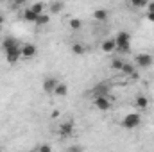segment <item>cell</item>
<instances>
[{
    "label": "cell",
    "instance_id": "6da1fadb",
    "mask_svg": "<svg viewBox=\"0 0 154 152\" xmlns=\"http://www.w3.org/2000/svg\"><path fill=\"white\" fill-rule=\"evenodd\" d=\"M115 43H116V50L122 52V54H129L131 50V34L122 31L115 36Z\"/></svg>",
    "mask_w": 154,
    "mask_h": 152
},
{
    "label": "cell",
    "instance_id": "7a4b0ae2",
    "mask_svg": "<svg viewBox=\"0 0 154 152\" xmlns=\"http://www.w3.org/2000/svg\"><path fill=\"white\" fill-rule=\"evenodd\" d=\"M4 54H5V61H7L9 65H14V63L22 57V47H20V43H18V45H13V47H9V48H5Z\"/></svg>",
    "mask_w": 154,
    "mask_h": 152
},
{
    "label": "cell",
    "instance_id": "3957f363",
    "mask_svg": "<svg viewBox=\"0 0 154 152\" xmlns=\"http://www.w3.org/2000/svg\"><path fill=\"white\" fill-rule=\"evenodd\" d=\"M142 123V116L138 113H127L122 118V127L124 129H136Z\"/></svg>",
    "mask_w": 154,
    "mask_h": 152
},
{
    "label": "cell",
    "instance_id": "277c9868",
    "mask_svg": "<svg viewBox=\"0 0 154 152\" xmlns=\"http://www.w3.org/2000/svg\"><path fill=\"white\" fill-rule=\"evenodd\" d=\"M134 63H136L138 68H151L154 65V57H152V54H149V52H140V54H136Z\"/></svg>",
    "mask_w": 154,
    "mask_h": 152
},
{
    "label": "cell",
    "instance_id": "5b68a950",
    "mask_svg": "<svg viewBox=\"0 0 154 152\" xmlns=\"http://www.w3.org/2000/svg\"><path fill=\"white\" fill-rule=\"evenodd\" d=\"M93 104L99 111H109L111 109V100L108 99V95H99V97H93Z\"/></svg>",
    "mask_w": 154,
    "mask_h": 152
},
{
    "label": "cell",
    "instance_id": "8992f818",
    "mask_svg": "<svg viewBox=\"0 0 154 152\" xmlns=\"http://www.w3.org/2000/svg\"><path fill=\"white\" fill-rule=\"evenodd\" d=\"M38 54V47L32 43H23L22 45V57L23 59H32Z\"/></svg>",
    "mask_w": 154,
    "mask_h": 152
},
{
    "label": "cell",
    "instance_id": "52a82bcc",
    "mask_svg": "<svg viewBox=\"0 0 154 152\" xmlns=\"http://www.w3.org/2000/svg\"><path fill=\"white\" fill-rule=\"evenodd\" d=\"M56 86H57V79H56V77H47V79L43 81V91L48 93V95H54Z\"/></svg>",
    "mask_w": 154,
    "mask_h": 152
},
{
    "label": "cell",
    "instance_id": "ba28073f",
    "mask_svg": "<svg viewBox=\"0 0 154 152\" xmlns=\"http://www.w3.org/2000/svg\"><path fill=\"white\" fill-rule=\"evenodd\" d=\"M72 132H74V122H72V120H70V122H65V123L59 125V134H61L63 138H68Z\"/></svg>",
    "mask_w": 154,
    "mask_h": 152
},
{
    "label": "cell",
    "instance_id": "9c48e42d",
    "mask_svg": "<svg viewBox=\"0 0 154 152\" xmlns=\"http://www.w3.org/2000/svg\"><path fill=\"white\" fill-rule=\"evenodd\" d=\"M108 16H109V11L104 9V7H97L93 11V20H97V22H106Z\"/></svg>",
    "mask_w": 154,
    "mask_h": 152
},
{
    "label": "cell",
    "instance_id": "30bf717a",
    "mask_svg": "<svg viewBox=\"0 0 154 152\" xmlns=\"http://www.w3.org/2000/svg\"><path fill=\"white\" fill-rule=\"evenodd\" d=\"M100 48H102V52H106V54H111V52H115V50H116L115 38L104 39V41H102V45H100Z\"/></svg>",
    "mask_w": 154,
    "mask_h": 152
},
{
    "label": "cell",
    "instance_id": "8fae6325",
    "mask_svg": "<svg viewBox=\"0 0 154 152\" xmlns=\"http://www.w3.org/2000/svg\"><path fill=\"white\" fill-rule=\"evenodd\" d=\"M65 9V2L63 0H54L50 5H48V13L50 14H57V13H61Z\"/></svg>",
    "mask_w": 154,
    "mask_h": 152
},
{
    "label": "cell",
    "instance_id": "7c38bea8",
    "mask_svg": "<svg viewBox=\"0 0 154 152\" xmlns=\"http://www.w3.org/2000/svg\"><path fill=\"white\" fill-rule=\"evenodd\" d=\"M91 95H93V97H99V95H109V86H106L104 82H100L97 88H93Z\"/></svg>",
    "mask_w": 154,
    "mask_h": 152
},
{
    "label": "cell",
    "instance_id": "4fadbf2b",
    "mask_svg": "<svg viewBox=\"0 0 154 152\" xmlns=\"http://www.w3.org/2000/svg\"><path fill=\"white\" fill-rule=\"evenodd\" d=\"M54 95H56V97H66V95H68V86H66L65 82H57V86H56V90H54Z\"/></svg>",
    "mask_w": 154,
    "mask_h": 152
},
{
    "label": "cell",
    "instance_id": "5bb4252c",
    "mask_svg": "<svg viewBox=\"0 0 154 152\" xmlns=\"http://www.w3.org/2000/svg\"><path fill=\"white\" fill-rule=\"evenodd\" d=\"M134 106H136L138 109H145V108H149V99H147L145 95H138V97L134 99Z\"/></svg>",
    "mask_w": 154,
    "mask_h": 152
},
{
    "label": "cell",
    "instance_id": "9a60e30c",
    "mask_svg": "<svg viewBox=\"0 0 154 152\" xmlns=\"http://www.w3.org/2000/svg\"><path fill=\"white\" fill-rule=\"evenodd\" d=\"M36 18H38V14L29 7V9H23V20L25 22H29V23H34L36 22Z\"/></svg>",
    "mask_w": 154,
    "mask_h": 152
},
{
    "label": "cell",
    "instance_id": "2e32d148",
    "mask_svg": "<svg viewBox=\"0 0 154 152\" xmlns=\"http://www.w3.org/2000/svg\"><path fill=\"white\" fill-rule=\"evenodd\" d=\"M48 22H50V16H48V14H45V13H41V14H38V18H36V22H34V25L43 27V25H47Z\"/></svg>",
    "mask_w": 154,
    "mask_h": 152
},
{
    "label": "cell",
    "instance_id": "e0dca14e",
    "mask_svg": "<svg viewBox=\"0 0 154 152\" xmlns=\"http://www.w3.org/2000/svg\"><path fill=\"white\" fill-rule=\"evenodd\" d=\"M124 75H127V77H131L133 74H134V65L133 63H124V66H122V70H120Z\"/></svg>",
    "mask_w": 154,
    "mask_h": 152
},
{
    "label": "cell",
    "instance_id": "ac0fdd59",
    "mask_svg": "<svg viewBox=\"0 0 154 152\" xmlns=\"http://www.w3.org/2000/svg\"><path fill=\"white\" fill-rule=\"evenodd\" d=\"M31 9H32L36 14H41V13H45V4H43V2H36V4L31 5Z\"/></svg>",
    "mask_w": 154,
    "mask_h": 152
},
{
    "label": "cell",
    "instance_id": "d6986e66",
    "mask_svg": "<svg viewBox=\"0 0 154 152\" xmlns=\"http://www.w3.org/2000/svg\"><path fill=\"white\" fill-rule=\"evenodd\" d=\"M72 54H75V56L84 54V45H81V43H74V45H72Z\"/></svg>",
    "mask_w": 154,
    "mask_h": 152
},
{
    "label": "cell",
    "instance_id": "ffe728a7",
    "mask_svg": "<svg viewBox=\"0 0 154 152\" xmlns=\"http://www.w3.org/2000/svg\"><path fill=\"white\" fill-rule=\"evenodd\" d=\"M131 2V5L134 7V9H142V7H145L147 5V2L149 0H129Z\"/></svg>",
    "mask_w": 154,
    "mask_h": 152
},
{
    "label": "cell",
    "instance_id": "44dd1931",
    "mask_svg": "<svg viewBox=\"0 0 154 152\" xmlns=\"http://www.w3.org/2000/svg\"><path fill=\"white\" fill-rule=\"evenodd\" d=\"M122 66H124V61H122L120 57H116V59L111 61V68H113V70H118V72H120V70H122Z\"/></svg>",
    "mask_w": 154,
    "mask_h": 152
},
{
    "label": "cell",
    "instance_id": "7402d4cb",
    "mask_svg": "<svg viewBox=\"0 0 154 152\" xmlns=\"http://www.w3.org/2000/svg\"><path fill=\"white\" fill-rule=\"evenodd\" d=\"M82 27V22L79 20V18H72L70 20V29H74V31H79Z\"/></svg>",
    "mask_w": 154,
    "mask_h": 152
},
{
    "label": "cell",
    "instance_id": "603a6c76",
    "mask_svg": "<svg viewBox=\"0 0 154 152\" xmlns=\"http://www.w3.org/2000/svg\"><path fill=\"white\" fill-rule=\"evenodd\" d=\"M38 150L39 152H50V150H52V147H50V145H39Z\"/></svg>",
    "mask_w": 154,
    "mask_h": 152
},
{
    "label": "cell",
    "instance_id": "cb8c5ba5",
    "mask_svg": "<svg viewBox=\"0 0 154 152\" xmlns=\"http://www.w3.org/2000/svg\"><path fill=\"white\" fill-rule=\"evenodd\" d=\"M25 2L27 0H13V5L14 7H22V5H25Z\"/></svg>",
    "mask_w": 154,
    "mask_h": 152
},
{
    "label": "cell",
    "instance_id": "d4e9b609",
    "mask_svg": "<svg viewBox=\"0 0 154 152\" xmlns=\"http://www.w3.org/2000/svg\"><path fill=\"white\" fill-rule=\"evenodd\" d=\"M145 7H147V11H149V13H154V2H151V0H149Z\"/></svg>",
    "mask_w": 154,
    "mask_h": 152
},
{
    "label": "cell",
    "instance_id": "484cf974",
    "mask_svg": "<svg viewBox=\"0 0 154 152\" xmlns=\"http://www.w3.org/2000/svg\"><path fill=\"white\" fill-rule=\"evenodd\" d=\"M147 20H149L151 23H154V13H149V11H147Z\"/></svg>",
    "mask_w": 154,
    "mask_h": 152
},
{
    "label": "cell",
    "instance_id": "4316f807",
    "mask_svg": "<svg viewBox=\"0 0 154 152\" xmlns=\"http://www.w3.org/2000/svg\"><path fill=\"white\" fill-rule=\"evenodd\" d=\"M2 23H4V14L0 13V25H2Z\"/></svg>",
    "mask_w": 154,
    "mask_h": 152
},
{
    "label": "cell",
    "instance_id": "83f0119b",
    "mask_svg": "<svg viewBox=\"0 0 154 152\" xmlns=\"http://www.w3.org/2000/svg\"><path fill=\"white\" fill-rule=\"evenodd\" d=\"M0 2H7V0H0Z\"/></svg>",
    "mask_w": 154,
    "mask_h": 152
}]
</instances>
